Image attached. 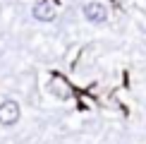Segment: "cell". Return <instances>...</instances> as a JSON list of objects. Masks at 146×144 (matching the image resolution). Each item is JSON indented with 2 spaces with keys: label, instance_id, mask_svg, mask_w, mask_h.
<instances>
[{
  "label": "cell",
  "instance_id": "4",
  "mask_svg": "<svg viewBox=\"0 0 146 144\" xmlns=\"http://www.w3.org/2000/svg\"><path fill=\"white\" fill-rule=\"evenodd\" d=\"M50 91L55 94L58 99H67V96H70V87L60 79V77H53V79H50Z\"/></svg>",
  "mask_w": 146,
  "mask_h": 144
},
{
  "label": "cell",
  "instance_id": "3",
  "mask_svg": "<svg viewBox=\"0 0 146 144\" xmlns=\"http://www.w3.org/2000/svg\"><path fill=\"white\" fill-rule=\"evenodd\" d=\"M31 15H34L36 22H53V19H55V5L41 0V3H36L31 7Z\"/></svg>",
  "mask_w": 146,
  "mask_h": 144
},
{
  "label": "cell",
  "instance_id": "2",
  "mask_svg": "<svg viewBox=\"0 0 146 144\" xmlns=\"http://www.w3.org/2000/svg\"><path fill=\"white\" fill-rule=\"evenodd\" d=\"M84 17H86V22H91V24H103L108 19V10L103 7L101 3H86L84 5Z\"/></svg>",
  "mask_w": 146,
  "mask_h": 144
},
{
  "label": "cell",
  "instance_id": "1",
  "mask_svg": "<svg viewBox=\"0 0 146 144\" xmlns=\"http://www.w3.org/2000/svg\"><path fill=\"white\" fill-rule=\"evenodd\" d=\"M19 103L17 101H12V99H7V101H3L0 103V125H15L17 120H19Z\"/></svg>",
  "mask_w": 146,
  "mask_h": 144
}]
</instances>
